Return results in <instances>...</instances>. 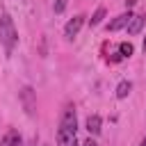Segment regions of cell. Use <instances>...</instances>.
<instances>
[{
	"label": "cell",
	"mask_w": 146,
	"mask_h": 146,
	"mask_svg": "<svg viewBox=\"0 0 146 146\" xmlns=\"http://www.w3.org/2000/svg\"><path fill=\"white\" fill-rule=\"evenodd\" d=\"M82 25H84V16H82V14L73 16V18H71V21L64 25V36H66V39H75Z\"/></svg>",
	"instance_id": "obj_3"
},
{
	"label": "cell",
	"mask_w": 146,
	"mask_h": 146,
	"mask_svg": "<svg viewBox=\"0 0 146 146\" xmlns=\"http://www.w3.org/2000/svg\"><path fill=\"white\" fill-rule=\"evenodd\" d=\"M144 21H146V16H144V14L132 16V18H130V23H128V34H139V32H141V27H144Z\"/></svg>",
	"instance_id": "obj_5"
},
{
	"label": "cell",
	"mask_w": 146,
	"mask_h": 146,
	"mask_svg": "<svg viewBox=\"0 0 146 146\" xmlns=\"http://www.w3.org/2000/svg\"><path fill=\"white\" fill-rule=\"evenodd\" d=\"M130 91H132V82H130V80H121V82L116 84V98H119V100L128 98Z\"/></svg>",
	"instance_id": "obj_9"
},
{
	"label": "cell",
	"mask_w": 146,
	"mask_h": 146,
	"mask_svg": "<svg viewBox=\"0 0 146 146\" xmlns=\"http://www.w3.org/2000/svg\"><path fill=\"white\" fill-rule=\"evenodd\" d=\"M103 18H105V7H98V9L94 11V16L89 18V25H91V27H96V25H100V23H103Z\"/></svg>",
	"instance_id": "obj_10"
},
{
	"label": "cell",
	"mask_w": 146,
	"mask_h": 146,
	"mask_svg": "<svg viewBox=\"0 0 146 146\" xmlns=\"http://www.w3.org/2000/svg\"><path fill=\"white\" fill-rule=\"evenodd\" d=\"M141 146H146V137H144V139H141Z\"/></svg>",
	"instance_id": "obj_16"
},
{
	"label": "cell",
	"mask_w": 146,
	"mask_h": 146,
	"mask_svg": "<svg viewBox=\"0 0 146 146\" xmlns=\"http://www.w3.org/2000/svg\"><path fill=\"white\" fill-rule=\"evenodd\" d=\"M21 98H23V105H25L27 114H34V91H32L30 87H25V89L21 91Z\"/></svg>",
	"instance_id": "obj_6"
},
{
	"label": "cell",
	"mask_w": 146,
	"mask_h": 146,
	"mask_svg": "<svg viewBox=\"0 0 146 146\" xmlns=\"http://www.w3.org/2000/svg\"><path fill=\"white\" fill-rule=\"evenodd\" d=\"M100 125H103V119H100L98 114H91V116L87 119V130H89V135H98V132L103 130Z\"/></svg>",
	"instance_id": "obj_7"
},
{
	"label": "cell",
	"mask_w": 146,
	"mask_h": 146,
	"mask_svg": "<svg viewBox=\"0 0 146 146\" xmlns=\"http://www.w3.org/2000/svg\"><path fill=\"white\" fill-rule=\"evenodd\" d=\"M66 5H68V0H55V2H52V9H55V14H62V11L66 9Z\"/></svg>",
	"instance_id": "obj_12"
},
{
	"label": "cell",
	"mask_w": 146,
	"mask_h": 146,
	"mask_svg": "<svg viewBox=\"0 0 146 146\" xmlns=\"http://www.w3.org/2000/svg\"><path fill=\"white\" fill-rule=\"evenodd\" d=\"M141 48H144V52H146V36H144V43H141Z\"/></svg>",
	"instance_id": "obj_15"
},
{
	"label": "cell",
	"mask_w": 146,
	"mask_h": 146,
	"mask_svg": "<svg viewBox=\"0 0 146 146\" xmlns=\"http://www.w3.org/2000/svg\"><path fill=\"white\" fill-rule=\"evenodd\" d=\"M80 146H98V144H96V139H91V137H89V139H84Z\"/></svg>",
	"instance_id": "obj_13"
},
{
	"label": "cell",
	"mask_w": 146,
	"mask_h": 146,
	"mask_svg": "<svg viewBox=\"0 0 146 146\" xmlns=\"http://www.w3.org/2000/svg\"><path fill=\"white\" fill-rule=\"evenodd\" d=\"M0 43L5 46L7 55H11L14 48H16V43H18V30L14 25V18L7 11L0 14Z\"/></svg>",
	"instance_id": "obj_2"
},
{
	"label": "cell",
	"mask_w": 146,
	"mask_h": 146,
	"mask_svg": "<svg viewBox=\"0 0 146 146\" xmlns=\"http://www.w3.org/2000/svg\"><path fill=\"white\" fill-rule=\"evenodd\" d=\"M78 119H75V107L66 105L62 116H59V125H57V146H80L78 144Z\"/></svg>",
	"instance_id": "obj_1"
},
{
	"label": "cell",
	"mask_w": 146,
	"mask_h": 146,
	"mask_svg": "<svg viewBox=\"0 0 146 146\" xmlns=\"http://www.w3.org/2000/svg\"><path fill=\"white\" fill-rule=\"evenodd\" d=\"M0 146H21V135L11 128V130H7V135L2 137V141H0Z\"/></svg>",
	"instance_id": "obj_8"
},
{
	"label": "cell",
	"mask_w": 146,
	"mask_h": 146,
	"mask_svg": "<svg viewBox=\"0 0 146 146\" xmlns=\"http://www.w3.org/2000/svg\"><path fill=\"white\" fill-rule=\"evenodd\" d=\"M139 0H123V5H125V9H130V7H135Z\"/></svg>",
	"instance_id": "obj_14"
},
{
	"label": "cell",
	"mask_w": 146,
	"mask_h": 146,
	"mask_svg": "<svg viewBox=\"0 0 146 146\" xmlns=\"http://www.w3.org/2000/svg\"><path fill=\"white\" fill-rule=\"evenodd\" d=\"M130 18H132V11H130V9H128V11H123V14H119L114 21H110V23H107V32H116V30H121V27H128Z\"/></svg>",
	"instance_id": "obj_4"
},
{
	"label": "cell",
	"mask_w": 146,
	"mask_h": 146,
	"mask_svg": "<svg viewBox=\"0 0 146 146\" xmlns=\"http://www.w3.org/2000/svg\"><path fill=\"white\" fill-rule=\"evenodd\" d=\"M132 52H135V48H132V43H130V41H123V43H119V55H121V59H125V57H132Z\"/></svg>",
	"instance_id": "obj_11"
}]
</instances>
